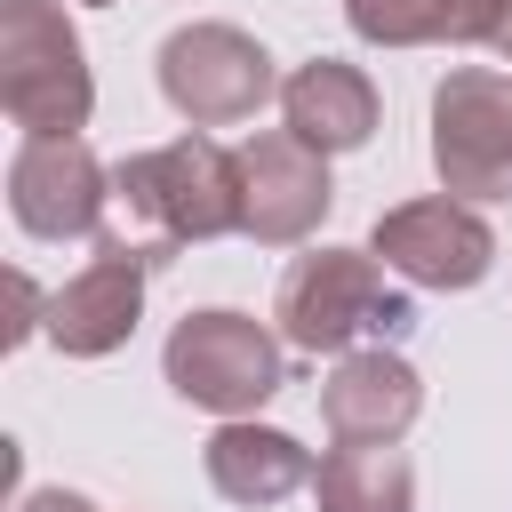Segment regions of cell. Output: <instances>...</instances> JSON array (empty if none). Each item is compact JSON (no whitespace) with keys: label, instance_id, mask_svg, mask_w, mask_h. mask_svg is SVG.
Returning <instances> with one entry per match:
<instances>
[{"label":"cell","instance_id":"19","mask_svg":"<svg viewBox=\"0 0 512 512\" xmlns=\"http://www.w3.org/2000/svg\"><path fill=\"white\" fill-rule=\"evenodd\" d=\"M488 48H496V56L512 64V8H504V24H496V40H488Z\"/></svg>","mask_w":512,"mask_h":512},{"label":"cell","instance_id":"5","mask_svg":"<svg viewBox=\"0 0 512 512\" xmlns=\"http://www.w3.org/2000/svg\"><path fill=\"white\" fill-rule=\"evenodd\" d=\"M160 96L192 128H232L256 120L264 96H280V72L264 40H248L240 24H176L160 40Z\"/></svg>","mask_w":512,"mask_h":512},{"label":"cell","instance_id":"14","mask_svg":"<svg viewBox=\"0 0 512 512\" xmlns=\"http://www.w3.org/2000/svg\"><path fill=\"white\" fill-rule=\"evenodd\" d=\"M184 248L176 232V208H168V184H160V160L152 152H128L112 168V192H104V224H96V256H136L144 272L168 264Z\"/></svg>","mask_w":512,"mask_h":512},{"label":"cell","instance_id":"20","mask_svg":"<svg viewBox=\"0 0 512 512\" xmlns=\"http://www.w3.org/2000/svg\"><path fill=\"white\" fill-rule=\"evenodd\" d=\"M80 8H112V0H80Z\"/></svg>","mask_w":512,"mask_h":512},{"label":"cell","instance_id":"3","mask_svg":"<svg viewBox=\"0 0 512 512\" xmlns=\"http://www.w3.org/2000/svg\"><path fill=\"white\" fill-rule=\"evenodd\" d=\"M160 376L176 400L208 416H256L280 392V336L248 312H184L160 344Z\"/></svg>","mask_w":512,"mask_h":512},{"label":"cell","instance_id":"17","mask_svg":"<svg viewBox=\"0 0 512 512\" xmlns=\"http://www.w3.org/2000/svg\"><path fill=\"white\" fill-rule=\"evenodd\" d=\"M32 328H48V304H40V288L24 272H8V344H24Z\"/></svg>","mask_w":512,"mask_h":512},{"label":"cell","instance_id":"7","mask_svg":"<svg viewBox=\"0 0 512 512\" xmlns=\"http://www.w3.org/2000/svg\"><path fill=\"white\" fill-rule=\"evenodd\" d=\"M336 184H328V152H312L288 128H256L240 144V232L264 248H296L320 232Z\"/></svg>","mask_w":512,"mask_h":512},{"label":"cell","instance_id":"9","mask_svg":"<svg viewBox=\"0 0 512 512\" xmlns=\"http://www.w3.org/2000/svg\"><path fill=\"white\" fill-rule=\"evenodd\" d=\"M144 320V264L136 256H88L56 296H48V344L64 360H104L136 336Z\"/></svg>","mask_w":512,"mask_h":512},{"label":"cell","instance_id":"15","mask_svg":"<svg viewBox=\"0 0 512 512\" xmlns=\"http://www.w3.org/2000/svg\"><path fill=\"white\" fill-rule=\"evenodd\" d=\"M512 0H344V24L368 48H432V40H496Z\"/></svg>","mask_w":512,"mask_h":512},{"label":"cell","instance_id":"6","mask_svg":"<svg viewBox=\"0 0 512 512\" xmlns=\"http://www.w3.org/2000/svg\"><path fill=\"white\" fill-rule=\"evenodd\" d=\"M368 256H384V272H400L408 288H440V296H448V288H480V280H488L496 232L480 224L472 200L432 192V200L384 208L376 232H368Z\"/></svg>","mask_w":512,"mask_h":512},{"label":"cell","instance_id":"2","mask_svg":"<svg viewBox=\"0 0 512 512\" xmlns=\"http://www.w3.org/2000/svg\"><path fill=\"white\" fill-rule=\"evenodd\" d=\"M0 104L24 136H80L96 112L88 48L56 0H0Z\"/></svg>","mask_w":512,"mask_h":512},{"label":"cell","instance_id":"10","mask_svg":"<svg viewBox=\"0 0 512 512\" xmlns=\"http://www.w3.org/2000/svg\"><path fill=\"white\" fill-rule=\"evenodd\" d=\"M416 416H424V376L384 344L344 352L320 384V424L336 440H400Z\"/></svg>","mask_w":512,"mask_h":512},{"label":"cell","instance_id":"18","mask_svg":"<svg viewBox=\"0 0 512 512\" xmlns=\"http://www.w3.org/2000/svg\"><path fill=\"white\" fill-rule=\"evenodd\" d=\"M16 512H96L80 488H32V496H16Z\"/></svg>","mask_w":512,"mask_h":512},{"label":"cell","instance_id":"11","mask_svg":"<svg viewBox=\"0 0 512 512\" xmlns=\"http://www.w3.org/2000/svg\"><path fill=\"white\" fill-rule=\"evenodd\" d=\"M200 464H208V488L224 496V504H240V512H256V504H280V496H296V488H312V448L296 440V432H272V424H256V416H232V424H216L208 432V448H200Z\"/></svg>","mask_w":512,"mask_h":512},{"label":"cell","instance_id":"1","mask_svg":"<svg viewBox=\"0 0 512 512\" xmlns=\"http://www.w3.org/2000/svg\"><path fill=\"white\" fill-rule=\"evenodd\" d=\"M272 320H280V344L296 352H368L384 336L408 328V296L376 272L368 248H312L280 272V296H272Z\"/></svg>","mask_w":512,"mask_h":512},{"label":"cell","instance_id":"12","mask_svg":"<svg viewBox=\"0 0 512 512\" xmlns=\"http://www.w3.org/2000/svg\"><path fill=\"white\" fill-rule=\"evenodd\" d=\"M280 120L288 136H304L312 152H360L376 136V88L360 64L344 56H312L280 80Z\"/></svg>","mask_w":512,"mask_h":512},{"label":"cell","instance_id":"8","mask_svg":"<svg viewBox=\"0 0 512 512\" xmlns=\"http://www.w3.org/2000/svg\"><path fill=\"white\" fill-rule=\"evenodd\" d=\"M112 168L80 136H24L8 160V208L32 240H96Z\"/></svg>","mask_w":512,"mask_h":512},{"label":"cell","instance_id":"16","mask_svg":"<svg viewBox=\"0 0 512 512\" xmlns=\"http://www.w3.org/2000/svg\"><path fill=\"white\" fill-rule=\"evenodd\" d=\"M320 512H416V464L400 440H336L312 472Z\"/></svg>","mask_w":512,"mask_h":512},{"label":"cell","instance_id":"13","mask_svg":"<svg viewBox=\"0 0 512 512\" xmlns=\"http://www.w3.org/2000/svg\"><path fill=\"white\" fill-rule=\"evenodd\" d=\"M152 160H160V184H168V208H176L184 248L240 232V152H224L216 136H176Z\"/></svg>","mask_w":512,"mask_h":512},{"label":"cell","instance_id":"4","mask_svg":"<svg viewBox=\"0 0 512 512\" xmlns=\"http://www.w3.org/2000/svg\"><path fill=\"white\" fill-rule=\"evenodd\" d=\"M432 168L448 200H512V72L456 64L432 88Z\"/></svg>","mask_w":512,"mask_h":512}]
</instances>
